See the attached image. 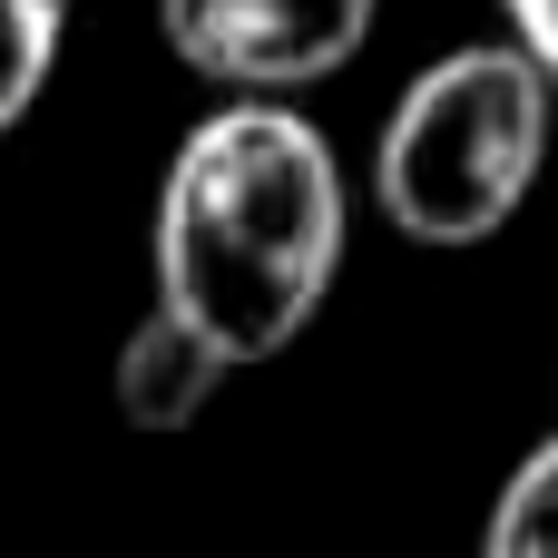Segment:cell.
I'll use <instances>...</instances> for the list:
<instances>
[{
	"mask_svg": "<svg viewBox=\"0 0 558 558\" xmlns=\"http://www.w3.org/2000/svg\"><path fill=\"white\" fill-rule=\"evenodd\" d=\"M549 108L558 88L510 49V39H471L451 59H432L373 147V196L412 245H490L539 167H549Z\"/></svg>",
	"mask_w": 558,
	"mask_h": 558,
	"instance_id": "obj_2",
	"label": "cell"
},
{
	"mask_svg": "<svg viewBox=\"0 0 558 558\" xmlns=\"http://www.w3.org/2000/svg\"><path fill=\"white\" fill-rule=\"evenodd\" d=\"M59 10H39V0H0V137L39 108V88H49V69H59Z\"/></svg>",
	"mask_w": 558,
	"mask_h": 558,
	"instance_id": "obj_6",
	"label": "cell"
},
{
	"mask_svg": "<svg viewBox=\"0 0 558 558\" xmlns=\"http://www.w3.org/2000/svg\"><path fill=\"white\" fill-rule=\"evenodd\" d=\"M500 20H510V49L558 88V0H500Z\"/></svg>",
	"mask_w": 558,
	"mask_h": 558,
	"instance_id": "obj_7",
	"label": "cell"
},
{
	"mask_svg": "<svg viewBox=\"0 0 558 558\" xmlns=\"http://www.w3.org/2000/svg\"><path fill=\"white\" fill-rule=\"evenodd\" d=\"M383 0H157V39L226 98H304L343 78Z\"/></svg>",
	"mask_w": 558,
	"mask_h": 558,
	"instance_id": "obj_3",
	"label": "cell"
},
{
	"mask_svg": "<svg viewBox=\"0 0 558 558\" xmlns=\"http://www.w3.org/2000/svg\"><path fill=\"white\" fill-rule=\"evenodd\" d=\"M39 10H59V20H69V10H78V0H39Z\"/></svg>",
	"mask_w": 558,
	"mask_h": 558,
	"instance_id": "obj_8",
	"label": "cell"
},
{
	"mask_svg": "<svg viewBox=\"0 0 558 558\" xmlns=\"http://www.w3.org/2000/svg\"><path fill=\"white\" fill-rule=\"evenodd\" d=\"M343 275V167L294 98L206 108L157 177V304L235 373L294 353Z\"/></svg>",
	"mask_w": 558,
	"mask_h": 558,
	"instance_id": "obj_1",
	"label": "cell"
},
{
	"mask_svg": "<svg viewBox=\"0 0 558 558\" xmlns=\"http://www.w3.org/2000/svg\"><path fill=\"white\" fill-rule=\"evenodd\" d=\"M481 558H558V432L500 481L490 530H481Z\"/></svg>",
	"mask_w": 558,
	"mask_h": 558,
	"instance_id": "obj_5",
	"label": "cell"
},
{
	"mask_svg": "<svg viewBox=\"0 0 558 558\" xmlns=\"http://www.w3.org/2000/svg\"><path fill=\"white\" fill-rule=\"evenodd\" d=\"M226 373H235V363H226L196 324H177L167 304H147L137 333L118 343V412H128L137 432H186V422L216 402Z\"/></svg>",
	"mask_w": 558,
	"mask_h": 558,
	"instance_id": "obj_4",
	"label": "cell"
}]
</instances>
